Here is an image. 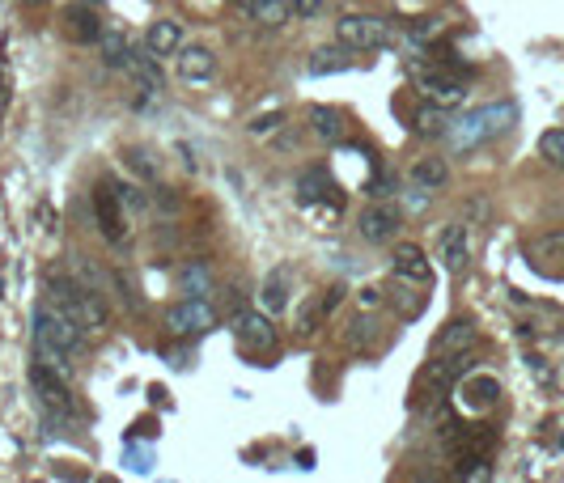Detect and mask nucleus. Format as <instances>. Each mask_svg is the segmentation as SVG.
Here are the masks:
<instances>
[{
    "instance_id": "1",
    "label": "nucleus",
    "mask_w": 564,
    "mask_h": 483,
    "mask_svg": "<svg viewBox=\"0 0 564 483\" xmlns=\"http://www.w3.org/2000/svg\"><path fill=\"white\" fill-rule=\"evenodd\" d=\"M34 339H39V352L47 356V361L60 365L64 356L81 352L85 327L68 310H60V306H39V310H34Z\"/></svg>"
},
{
    "instance_id": "2",
    "label": "nucleus",
    "mask_w": 564,
    "mask_h": 483,
    "mask_svg": "<svg viewBox=\"0 0 564 483\" xmlns=\"http://www.w3.org/2000/svg\"><path fill=\"white\" fill-rule=\"evenodd\" d=\"M47 289H51V301H56L60 310L73 314L85 331H102V327H107V306H102V297L94 289H85V284L68 280V276H51Z\"/></svg>"
},
{
    "instance_id": "3",
    "label": "nucleus",
    "mask_w": 564,
    "mask_h": 483,
    "mask_svg": "<svg viewBox=\"0 0 564 483\" xmlns=\"http://www.w3.org/2000/svg\"><path fill=\"white\" fill-rule=\"evenodd\" d=\"M336 34L344 47H357V51H378V47H391L395 30L386 17H374V13H348L336 22Z\"/></svg>"
},
{
    "instance_id": "4",
    "label": "nucleus",
    "mask_w": 564,
    "mask_h": 483,
    "mask_svg": "<svg viewBox=\"0 0 564 483\" xmlns=\"http://www.w3.org/2000/svg\"><path fill=\"white\" fill-rule=\"evenodd\" d=\"M509 106H484V111H475L471 119H463L454 128V145L458 149H471V145H480V140H492L497 132H505L509 128Z\"/></svg>"
},
{
    "instance_id": "5",
    "label": "nucleus",
    "mask_w": 564,
    "mask_h": 483,
    "mask_svg": "<svg viewBox=\"0 0 564 483\" xmlns=\"http://www.w3.org/2000/svg\"><path fill=\"white\" fill-rule=\"evenodd\" d=\"M166 327H170V335H204V331H213L217 327V310L208 306L204 297H187V301H179V306H170L166 310Z\"/></svg>"
},
{
    "instance_id": "6",
    "label": "nucleus",
    "mask_w": 564,
    "mask_h": 483,
    "mask_svg": "<svg viewBox=\"0 0 564 483\" xmlns=\"http://www.w3.org/2000/svg\"><path fill=\"white\" fill-rule=\"evenodd\" d=\"M30 390H34V395H39V403L51 407V411H73V407H77V403H73V390H68V382H64V373H60L56 365H47V361L30 365Z\"/></svg>"
},
{
    "instance_id": "7",
    "label": "nucleus",
    "mask_w": 564,
    "mask_h": 483,
    "mask_svg": "<svg viewBox=\"0 0 564 483\" xmlns=\"http://www.w3.org/2000/svg\"><path fill=\"white\" fill-rule=\"evenodd\" d=\"M94 217H98V229H102V238L123 246V238H128V221H123V200H119V191L115 183H98L94 187Z\"/></svg>"
},
{
    "instance_id": "8",
    "label": "nucleus",
    "mask_w": 564,
    "mask_h": 483,
    "mask_svg": "<svg viewBox=\"0 0 564 483\" xmlns=\"http://www.w3.org/2000/svg\"><path fill=\"white\" fill-rule=\"evenodd\" d=\"M357 229H361V238H365L369 246L395 242V238H399V229H403V212H399L395 204H369V208L361 212Z\"/></svg>"
},
{
    "instance_id": "9",
    "label": "nucleus",
    "mask_w": 564,
    "mask_h": 483,
    "mask_svg": "<svg viewBox=\"0 0 564 483\" xmlns=\"http://www.w3.org/2000/svg\"><path fill=\"white\" fill-rule=\"evenodd\" d=\"M234 339L246 352H268L276 344V327H272V314H255V310H242L234 318Z\"/></svg>"
},
{
    "instance_id": "10",
    "label": "nucleus",
    "mask_w": 564,
    "mask_h": 483,
    "mask_svg": "<svg viewBox=\"0 0 564 483\" xmlns=\"http://www.w3.org/2000/svg\"><path fill=\"white\" fill-rule=\"evenodd\" d=\"M420 89H425V98H429V102L446 106V111L467 98L463 77H458V73H446V68H433V73H420Z\"/></svg>"
},
{
    "instance_id": "11",
    "label": "nucleus",
    "mask_w": 564,
    "mask_h": 483,
    "mask_svg": "<svg viewBox=\"0 0 564 483\" xmlns=\"http://www.w3.org/2000/svg\"><path fill=\"white\" fill-rule=\"evenodd\" d=\"M391 272L403 284H425L433 276V267H429L425 250H420L416 242H403V246H395V255H391Z\"/></svg>"
},
{
    "instance_id": "12",
    "label": "nucleus",
    "mask_w": 564,
    "mask_h": 483,
    "mask_svg": "<svg viewBox=\"0 0 564 483\" xmlns=\"http://www.w3.org/2000/svg\"><path fill=\"white\" fill-rule=\"evenodd\" d=\"M174 64H179V77L191 81V85H200V81H208L217 73V56L208 47H200V43L174 51Z\"/></svg>"
},
{
    "instance_id": "13",
    "label": "nucleus",
    "mask_w": 564,
    "mask_h": 483,
    "mask_svg": "<svg viewBox=\"0 0 564 483\" xmlns=\"http://www.w3.org/2000/svg\"><path fill=\"white\" fill-rule=\"evenodd\" d=\"M437 259H442L446 272H463L467 259H471V242H467V229L463 225H446L437 234Z\"/></svg>"
},
{
    "instance_id": "14",
    "label": "nucleus",
    "mask_w": 564,
    "mask_h": 483,
    "mask_svg": "<svg viewBox=\"0 0 564 483\" xmlns=\"http://www.w3.org/2000/svg\"><path fill=\"white\" fill-rule=\"evenodd\" d=\"M458 395H463V407L467 411H492L501 399V382L488 378V373H471V378L458 386Z\"/></svg>"
},
{
    "instance_id": "15",
    "label": "nucleus",
    "mask_w": 564,
    "mask_h": 483,
    "mask_svg": "<svg viewBox=\"0 0 564 483\" xmlns=\"http://www.w3.org/2000/svg\"><path fill=\"white\" fill-rule=\"evenodd\" d=\"M408 178H412V187H416V191L433 195V191H442V187L450 183V161H446V157H437V153H429V157H420V161H416Z\"/></svg>"
},
{
    "instance_id": "16",
    "label": "nucleus",
    "mask_w": 564,
    "mask_h": 483,
    "mask_svg": "<svg viewBox=\"0 0 564 483\" xmlns=\"http://www.w3.org/2000/svg\"><path fill=\"white\" fill-rule=\"evenodd\" d=\"M64 34L73 43H98L102 39V22H98V9L94 5H73L64 13Z\"/></svg>"
},
{
    "instance_id": "17",
    "label": "nucleus",
    "mask_w": 564,
    "mask_h": 483,
    "mask_svg": "<svg viewBox=\"0 0 564 483\" xmlns=\"http://www.w3.org/2000/svg\"><path fill=\"white\" fill-rule=\"evenodd\" d=\"M128 68H132V77L140 81V89H145V94H162V68H157V56L153 51L140 43V47H132V56H128Z\"/></svg>"
},
{
    "instance_id": "18",
    "label": "nucleus",
    "mask_w": 564,
    "mask_h": 483,
    "mask_svg": "<svg viewBox=\"0 0 564 483\" xmlns=\"http://www.w3.org/2000/svg\"><path fill=\"white\" fill-rule=\"evenodd\" d=\"M145 47L153 51L157 60L174 56V51L183 47V26H179V22H170V17H162V22H153V26L145 30Z\"/></svg>"
},
{
    "instance_id": "19",
    "label": "nucleus",
    "mask_w": 564,
    "mask_h": 483,
    "mask_svg": "<svg viewBox=\"0 0 564 483\" xmlns=\"http://www.w3.org/2000/svg\"><path fill=\"white\" fill-rule=\"evenodd\" d=\"M297 200H302V204L327 200V204L340 208V195H336V187H331V178H327L323 170H306L302 178H297Z\"/></svg>"
},
{
    "instance_id": "20",
    "label": "nucleus",
    "mask_w": 564,
    "mask_h": 483,
    "mask_svg": "<svg viewBox=\"0 0 564 483\" xmlns=\"http://www.w3.org/2000/svg\"><path fill=\"white\" fill-rule=\"evenodd\" d=\"M310 128H314V136H319V140L336 145V140H344L348 123H344V115L336 111V106H310Z\"/></svg>"
},
{
    "instance_id": "21",
    "label": "nucleus",
    "mask_w": 564,
    "mask_h": 483,
    "mask_svg": "<svg viewBox=\"0 0 564 483\" xmlns=\"http://www.w3.org/2000/svg\"><path fill=\"white\" fill-rule=\"evenodd\" d=\"M475 335H480V331H475V322H471V318H454L450 327H446L442 335H437V356H442V352H471Z\"/></svg>"
},
{
    "instance_id": "22",
    "label": "nucleus",
    "mask_w": 564,
    "mask_h": 483,
    "mask_svg": "<svg viewBox=\"0 0 564 483\" xmlns=\"http://www.w3.org/2000/svg\"><path fill=\"white\" fill-rule=\"evenodd\" d=\"M98 51H102V64H107V68H128L132 43L123 39L119 30H102V39H98Z\"/></svg>"
},
{
    "instance_id": "23",
    "label": "nucleus",
    "mask_w": 564,
    "mask_h": 483,
    "mask_svg": "<svg viewBox=\"0 0 564 483\" xmlns=\"http://www.w3.org/2000/svg\"><path fill=\"white\" fill-rule=\"evenodd\" d=\"M352 60H348V51L344 47H319L310 56V73H319V77H327V73H344Z\"/></svg>"
},
{
    "instance_id": "24",
    "label": "nucleus",
    "mask_w": 564,
    "mask_h": 483,
    "mask_svg": "<svg viewBox=\"0 0 564 483\" xmlns=\"http://www.w3.org/2000/svg\"><path fill=\"white\" fill-rule=\"evenodd\" d=\"M259 301H263V314H280V310H285V301H289V284H285V276L272 272L268 280H263Z\"/></svg>"
},
{
    "instance_id": "25",
    "label": "nucleus",
    "mask_w": 564,
    "mask_h": 483,
    "mask_svg": "<svg viewBox=\"0 0 564 483\" xmlns=\"http://www.w3.org/2000/svg\"><path fill=\"white\" fill-rule=\"evenodd\" d=\"M416 132L420 136H446L450 132V123H446V106H420L416 111Z\"/></svg>"
},
{
    "instance_id": "26",
    "label": "nucleus",
    "mask_w": 564,
    "mask_h": 483,
    "mask_svg": "<svg viewBox=\"0 0 564 483\" xmlns=\"http://www.w3.org/2000/svg\"><path fill=\"white\" fill-rule=\"evenodd\" d=\"M208 267L200 263V259H187L183 263V276H179V284H183V293H196V297H204L208 293Z\"/></svg>"
},
{
    "instance_id": "27",
    "label": "nucleus",
    "mask_w": 564,
    "mask_h": 483,
    "mask_svg": "<svg viewBox=\"0 0 564 483\" xmlns=\"http://www.w3.org/2000/svg\"><path fill=\"white\" fill-rule=\"evenodd\" d=\"M539 157L548 161V166L564 170V132H560V128H552V132L539 136Z\"/></svg>"
},
{
    "instance_id": "28",
    "label": "nucleus",
    "mask_w": 564,
    "mask_h": 483,
    "mask_svg": "<svg viewBox=\"0 0 564 483\" xmlns=\"http://www.w3.org/2000/svg\"><path fill=\"white\" fill-rule=\"evenodd\" d=\"M374 339H378V322H374V318L361 314V318L348 327V344H352V348H369Z\"/></svg>"
},
{
    "instance_id": "29",
    "label": "nucleus",
    "mask_w": 564,
    "mask_h": 483,
    "mask_svg": "<svg viewBox=\"0 0 564 483\" xmlns=\"http://www.w3.org/2000/svg\"><path fill=\"white\" fill-rule=\"evenodd\" d=\"M259 26H285V17H289V5L285 0H263V5L251 13Z\"/></svg>"
},
{
    "instance_id": "30",
    "label": "nucleus",
    "mask_w": 564,
    "mask_h": 483,
    "mask_svg": "<svg viewBox=\"0 0 564 483\" xmlns=\"http://www.w3.org/2000/svg\"><path fill=\"white\" fill-rule=\"evenodd\" d=\"M123 161H128V170H136L140 178H149V183L157 178V170H153L149 161H145V153H132V149H128V153H123Z\"/></svg>"
},
{
    "instance_id": "31",
    "label": "nucleus",
    "mask_w": 564,
    "mask_h": 483,
    "mask_svg": "<svg viewBox=\"0 0 564 483\" xmlns=\"http://www.w3.org/2000/svg\"><path fill=\"white\" fill-rule=\"evenodd\" d=\"M115 284H119V293H123V301H128V306H140L136 289H128V276H123V272H115Z\"/></svg>"
},
{
    "instance_id": "32",
    "label": "nucleus",
    "mask_w": 564,
    "mask_h": 483,
    "mask_svg": "<svg viewBox=\"0 0 564 483\" xmlns=\"http://www.w3.org/2000/svg\"><path fill=\"white\" fill-rule=\"evenodd\" d=\"M357 301H361L365 310H374V306H382V289H361V293H357Z\"/></svg>"
},
{
    "instance_id": "33",
    "label": "nucleus",
    "mask_w": 564,
    "mask_h": 483,
    "mask_svg": "<svg viewBox=\"0 0 564 483\" xmlns=\"http://www.w3.org/2000/svg\"><path fill=\"white\" fill-rule=\"evenodd\" d=\"M319 5H323V0H293V13L314 17V13H319Z\"/></svg>"
},
{
    "instance_id": "34",
    "label": "nucleus",
    "mask_w": 564,
    "mask_h": 483,
    "mask_svg": "<svg viewBox=\"0 0 564 483\" xmlns=\"http://www.w3.org/2000/svg\"><path fill=\"white\" fill-rule=\"evenodd\" d=\"M259 5H263V0H238V9H242V13H246V17H251V13H255V9H259Z\"/></svg>"
},
{
    "instance_id": "35",
    "label": "nucleus",
    "mask_w": 564,
    "mask_h": 483,
    "mask_svg": "<svg viewBox=\"0 0 564 483\" xmlns=\"http://www.w3.org/2000/svg\"><path fill=\"white\" fill-rule=\"evenodd\" d=\"M81 5H94V0H81Z\"/></svg>"
},
{
    "instance_id": "36",
    "label": "nucleus",
    "mask_w": 564,
    "mask_h": 483,
    "mask_svg": "<svg viewBox=\"0 0 564 483\" xmlns=\"http://www.w3.org/2000/svg\"><path fill=\"white\" fill-rule=\"evenodd\" d=\"M30 5H43V0H30Z\"/></svg>"
}]
</instances>
